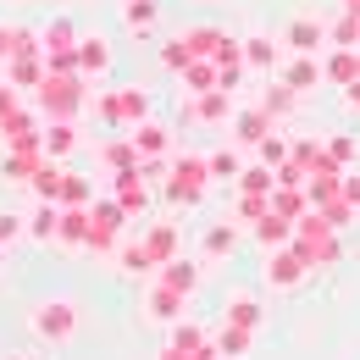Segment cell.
I'll list each match as a JSON object with an SVG mask.
<instances>
[{"label": "cell", "instance_id": "cell-1", "mask_svg": "<svg viewBox=\"0 0 360 360\" xmlns=\"http://www.w3.org/2000/svg\"><path fill=\"white\" fill-rule=\"evenodd\" d=\"M34 333H39L45 344H67V338L78 333V305H72V300H45V305L34 311Z\"/></svg>", "mask_w": 360, "mask_h": 360}, {"label": "cell", "instance_id": "cell-2", "mask_svg": "<svg viewBox=\"0 0 360 360\" xmlns=\"http://www.w3.org/2000/svg\"><path fill=\"white\" fill-rule=\"evenodd\" d=\"M17 233H22V222H17V217H6V211H0V244H6V238H17Z\"/></svg>", "mask_w": 360, "mask_h": 360}, {"label": "cell", "instance_id": "cell-3", "mask_svg": "<svg viewBox=\"0 0 360 360\" xmlns=\"http://www.w3.org/2000/svg\"><path fill=\"white\" fill-rule=\"evenodd\" d=\"M50 150H72V128H56V134H50Z\"/></svg>", "mask_w": 360, "mask_h": 360}, {"label": "cell", "instance_id": "cell-4", "mask_svg": "<svg viewBox=\"0 0 360 360\" xmlns=\"http://www.w3.org/2000/svg\"><path fill=\"white\" fill-rule=\"evenodd\" d=\"M0 50H6V34H0Z\"/></svg>", "mask_w": 360, "mask_h": 360}]
</instances>
